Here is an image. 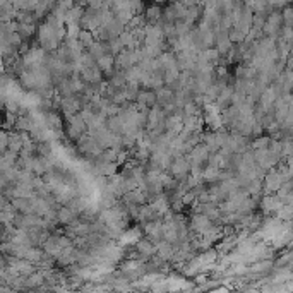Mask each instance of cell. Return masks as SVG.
<instances>
[{"mask_svg": "<svg viewBox=\"0 0 293 293\" xmlns=\"http://www.w3.org/2000/svg\"><path fill=\"white\" fill-rule=\"evenodd\" d=\"M213 227H214V221L211 220L208 214L197 213V211L192 214V220H190V223H188V228H190V230L194 231L197 237H203V235H206Z\"/></svg>", "mask_w": 293, "mask_h": 293, "instance_id": "cell-1", "label": "cell"}, {"mask_svg": "<svg viewBox=\"0 0 293 293\" xmlns=\"http://www.w3.org/2000/svg\"><path fill=\"white\" fill-rule=\"evenodd\" d=\"M86 130H87V124L81 113L67 117V136H69L70 139L79 141L81 137L86 134Z\"/></svg>", "mask_w": 293, "mask_h": 293, "instance_id": "cell-2", "label": "cell"}, {"mask_svg": "<svg viewBox=\"0 0 293 293\" xmlns=\"http://www.w3.org/2000/svg\"><path fill=\"white\" fill-rule=\"evenodd\" d=\"M77 147H79L81 153L87 154L89 158L100 156V154H102V151H103V147L98 144L96 137L91 136V134H84V136L77 141Z\"/></svg>", "mask_w": 293, "mask_h": 293, "instance_id": "cell-3", "label": "cell"}, {"mask_svg": "<svg viewBox=\"0 0 293 293\" xmlns=\"http://www.w3.org/2000/svg\"><path fill=\"white\" fill-rule=\"evenodd\" d=\"M209 156H211V151H209V147H208L204 143H201V144H197V146H194L187 153V160L190 161V167H192V165H201V167H208Z\"/></svg>", "mask_w": 293, "mask_h": 293, "instance_id": "cell-4", "label": "cell"}, {"mask_svg": "<svg viewBox=\"0 0 293 293\" xmlns=\"http://www.w3.org/2000/svg\"><path fill=\"white\" fill-rule=\"evenodd\" d=\"M170 173L177 180H185L190 175V161L187 160V154L180 158H173V163L170 167Z\"/></svg>", "mask_w": 293, "mask_h": 293, "instance_id": "cell-5", "label": "cell"}, {"mask_svg": "<svg viewBox=\"0 0 293 293\" xmlns=\"http://www.w3.org/2000/svg\"><path fill=\"white\" fill-rule=\"evenodd\" d=\"M136 252L139 254L141 259L147 261V259H151V257H154V255H156V244H154L149 237L141 238V240L136 242Z\"/></svg>", "mask_w": 293, "mask_h": 293, "instance_id": "cell-6", "label": "cell"}, {"mask_svg": "<svg viewBox=\"0 0 293 293\" xmlns=\"http://www.w3.org/2000/svg\"><path fill=\"white\" fill-rule=\"evenodd\" d=\"M281 24H283V14H278V12H272L268 19H266V24H264V31L268 36H272L274 38L276 35L281 33Z\"/></svg>", "mask_w": 293, "mask_h": 293, "instance_id": "cell-7", "label": "cell"}, {"mask_svg": "<svg viewBox=\"0 0 293 293\" xmlns=\"http://www.w3.org/2000/svg\"><path fill=\"white\" fill-rule=\"evenodd\" d=\"M81 76H83V79L86 81V84H91V86H100V84L103 83V76L105 74L100 70V67H84L83 70H81Z\"/></svg>", "mask_w": 293, "mask_h": 293, "instance_id": "cell-8", "label": "cell"}, {"mask_svg": "<svg viewBox=\"0 0 293 293\" xmlns=\"http://www.w3.org/2000/svg\"><path fill=\"white\" fill-rule=\"evenodd\" d=\"M283 182H285V177H283L281 171H274V170H271L268 175H266V180H264V184H266V190H268V192L279 190V188H281V185H283Z\"/></svg>", "mask_w": 293, "mask_h": 293, "instance_id": "cell-9", "label": "cell"}, {"mask_svg": "<svg viewBox=\"0 0 293 293\" xmlns=\"http://www.w3.org/2000/svg\"><path fill=\"white\" fill-rule=\"evenodd\" d=\"M43 251L46 252L48 255H52V257L59 259L60 254H62L63 247L60 245V240H59V235H50V238L45 242V245H43Z\"/></svg>", "mask_w": 293, "mask_h": 293, "instance_id": "cell-10", "label": "cell"}, {"mask_svg": "<svg viewBox=\"0 0 293 293\" xmlns=\"http://www.w3.org/2000/svg\"><path fill=\"white\" fill-rule=\"evenodd\" d=\"M98 67H100V70H102L105 76H112L113 72H115V57L112 55V53H106V55H103L102 59H98Z\"/></svg>", "mask_w": 293, "mask_h": 293, "instance_id": "cell-11", "label": "cell"}, {"mask_svg": "<svg viewBox=\"0 0 293 293\" xmlns=\"http://www.w3.org/2000/svg\"><path fill=\"white\" fill-rule=\"evenodd\" d=\"M154 91H156L158 105L160 106L168 105V103H171L175 100V91L171 89V87H168L167 84H165L163 87H160V89H154Z\"/></svg>", "mask_w": 293, "mask_h": 293, "instance_id": "cell-12", "label": "cell"}, {"mask_svg": "<svg viewBox=\"0 0 293 293\" xmlns=\"http://www.w3.org/2000/svg\"><path fill=\"white\" fill-rule=\"evenodd\" d=\"M281 201H279L278 195H266V197H262L261 201V209L264 211V213H271V211H276L279 206H281Z\"/></svg>", "mask_w": 293, "mask_h": 293, "instance_id": "cell-13", "label": "cell"}, {"mask_svg": "<svg viewBox=\"0 0 293 293\" xmlns=\"http://www.w3.org/2000/svg\"><path fill=\"white\" fill-rule=\"evenodd\" d=\"M221 170L223 168H214V167H209L208 165L203 171V180L206 184H216V182H221Z\"/></svg>", "mask_w": 293, "mask_h": 293, "instance_id": "cell-14", "label": "cell"}, {"mask_svg": "<svg viewBox=\"0 0 293 293\" xmlns=\"http://www.w3.org/2000/svg\"><path fill=\"white\" fill-rule=\"evenodd\" d=\"M76 218H77V213L69 206V204H67V206L59 208V221H60V223L70 225L74 220H76Z\"/></svg>", "mask_w": 293, "mask_h": 293, "instance_id": "cell-15", "label": "cell"}, {"mask_svg": "<svg viewBox=\"0 0 293 293\" xmlns=\"http://www.w3.org/2000/svg\"><path fill=\"white\" fill-rule=\"evenodd\" d=\"M141 235H143V231H141L139 228H132V230L129 231H124V233L120 235V244L122 245L136 244L137 240H141Z\"/></svg>", "mask_w": 293, "mask_h": 293, "instance_id": "cell-16", "label": "cell"}, {"mask_svg": "<svg viewBox=\"0 0 293 293\" xmlns=\"http://www.w3.org/2000/svg\"><path fill=\"white\" fill-rule=\"evenodd\" d=\"M45 124L50 130H55V129H62V120H60V115L52 110V112L45 113Z\"/></svg>", "mask_w": 293, "mask_h": 293, "instance_id": "cell-17", "label": "cell"}, {"mask_svg": "<svg viewBox=\"0 0 293 293\" xmlns=\"http://www.w3.org/2000/svg\"><path fill=\"white\" fill-rule=\"evenodd\" d=\"M146 19L151 24H158L163 19V9L158 5H151L149 9H146Z\"/></svg>", "mask_w": 293, "mask_h": 293, "instance_id": "cell-18", "label": "cell"}, {"mask_svg": "<svg viewBox=\"0 0 293 293\" xmlns=\"http://www.w3.org/2000/svg\"><path fill=\"white\" fill-rule=\"evenodd\" d=\"M86 52L89 53L93 59H96V60L102 59L103 55H106V53H108V52H106V48H105V45H103V42H98V43L94 42L93 45H91L89 48L86 50Z\"/></svg>", "mask_w": 293, "mask_h": 293, "instance_id": "cell-19", "label": "cell"}, {"mask_svg": "<svg viewBox=\"0 0 293 293\" xmlns=\"http://www.w3.org/2000/svg\"><path fill=\"white\" fill-rule=\"evenodd\" d=\"M79 45H81V50H87L91 45L94 43V38H93V33L89 29H81V35H79Z\"/></svg>", "mask_w": 293, "mask_h": 293, "instance_id": "cell-20", "label": "cell"}, {"mask_svg": "<svg viewBox=\"0 0 293 293\" xmlns=\"http://www.w3.org/2000/svg\"><path fill=\"white\" fill-rule=\"evenodd\" d=\"M141 93V84L139 83H127L126 86V94H127V100L132 103L137 102V96Z\"/></svg>", "mask_w": 293, "mask_h": 293, "instance_id": "cell-21", "label": "cell"}, {"mask_svg": "<svg viewBox=\"0 0 293 293\" xmlns=\"http://www.w3.org/2000/svg\"><path fill=\"white\" fill-rule=\"evenodd\" d=\"M35 31H36V28H35V24H33V22H18V33L24 40H28Z\"/></svg>", "mask_w": 293, "mask_h": 293, "instance_id": "cell-22", "label": "cell"}, {"mask_svg": "<svg viewBox=\"0 0 293 293\" xmlns=\"http://www.w3.org/2000/svg\"><path fill=\"white\" fill-rule=\"evenodd\" d=\"M130 11H132L134 16H143L146 12L143 0H130Z\"/></svg>", "mask_w": 293, "mask_h": 293, "instance_id": "cell-23", "label": "cell"}, {"mask_svg": "<svg viewBox=\"0 0 293 293\" xmlns=\"http://www.w3.org/2000/svg\"><path fill=\"white\" fill-rule=\"evenodd\" d=\"M271 137H257V139L254 141V144H252V147L254 149H262V147H269V144H271Z\"/></svg>", "mask_w": 293, "mask_h": 293, "instance_id": "cell-24", "label": "cell"}, {"mask_svg": "<svg viewBox=\"0 0 293 293\" xmlns=\"http://www.w3.org/2000/svg\"><path fill=\"white\" fill-rule=\"evenodd\" d=\"M283 22H285V26L293 28V7H285V11H283Z\"/></svg>", "mask_w": 293, "mask_h": 293, "instance_id": "cell-25", "label": "cell"}, {"mask_svg": "<svg viewBox=\"0 0 293 293\" xmlns=\"http://www.w3.org/2000/svg\"><path fill=\"white\" fill-rule=\"evenodd\" d=\"M153 2H156V4H161V2H165V0H153Z\"/></svg>", "mask_w": 293, "mask_h": 293, "instance_id": "cell-26", "label": "cell"}]
</instances>
